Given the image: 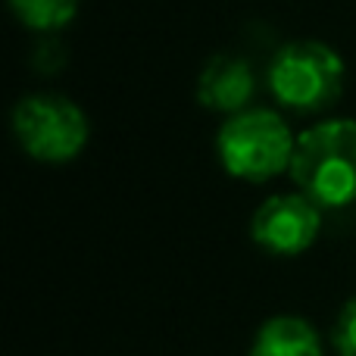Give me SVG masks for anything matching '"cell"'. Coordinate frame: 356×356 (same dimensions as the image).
Returning <instances> with one entry per match:
<instances>
[{
	"mask_svg": "<svg viewBox=\"0 0 356 356\" xmlns=\"http://www.w3.org/2000/svg\"><path fill=\"white\" fill-rule=\"evenodd\" d=\"M288 175L322 209L356 203V119H325L300 131Z\"/></svg>",
	"mask_w": 356,
	"mask_h": 356,
	"instance_id": "cell-1",
	"label": "cell"
},
{
	"mask_svg": "<svg viewBox=\"0 0 356 356\" xmlns=\"http://www.w3.org/2000/svg\"><path fill=\"white\" fill-rule=\"evenodd\" d=\"M294 144L297 135L275 110L253 106L228 116L216 135V156L232 178L263 184L291 169Z\"/></svg>",
	"mask_w": 356,
	"mask_h": 356,
	"instance_id": "cell-2",
	"label": "cell"
},
{
	"mask_svg": "<svg viewBox=\"0 0 356 356\" xmlns=\"http://www.w3.org/2000/svg\"><path fill=\"white\" fill-rule=\"evenodd\" d=\"M344 79L341 54L322 41H291L269 63V91L294 113H322L334 106Z\"/></svg>",
	"mask_w": 356,
	"mask_h": 356,
	"instance_id": "cell-3",
	"label": "cell"
},
{
	"mask_svg": "<svg viewBox=\"0 0 356 356\" xmlns=\"http://www.w3.org/2000/svg\"><path fill=\"white\" fill-rule=\"evenodd\" d=\"M13 135L31 160L60 166L85 150L91 129L75 100L63 94H29L13 110Z\"/></svg>",
	"mask_w": 356,
	"mask_h": 356,
	"instance_id": "cell-4",
	"label": "cell"
},
{
	"mask_svg": "<svg viewBox=\"0 0 356 356\" xmlns=\"http://www.w3.org/2000/svg\"><path fill=\"white\" fill-rule=\"evenodd\" d=\"M322 232V207L307 194H275L259 203L250 219V238L272 257H300Z\"/></svg>",
	"mask_w": 356,
	"mask_h": 356,
	"instance_id": "cell-5",
	"label": "cell"
},
{
	"mask_svg": "<svg viewBox=\"0 0 356 356\" xmlns=\"http://www.w3.org/2000/svg\"><path fill=\"white\" fill-rule=\"evenodd\" d=\"M253 91H257V79H253L250 63L232 54L213 56L197 79V100L207 110L228 113V116L250 110L247 104L253 100Z\"/></svg>",
	"mask_w": 356,
	"mask_h": 356,
	"instance_id": "cell-6",
	"label": "cell"
},
{
	"mask_svg": "<svg viewBox=\"0 0 356 356\" xmlns=\"http://www.w3.org/2000/svg\"><path fill=\"white\" fill-rule=\"evenodd\" d=\"M250 356H325L322 338L300 316H275L257 332Z\"/></svg>",
	"mask_w": 356,
	"mask_h": 356,
	"instance_id": "cell-7",
	"label": "cell"
},
{
	"mask_svg": "<svg viewBox=\"0 0 356 356\" xmlns=\"http://www.w3.org/2000/svg\"><path fill=\"white\" fill-rule=\"evenodd\" d=\"M10 10L25 29L54 35L79 16V0H10Z\"/></svg>",
	"mask_w": 356,
	"mask_h": 356,
	"instance_id": "cell-8",
	"label": "cell"
},
{
	"mask_svg": "<svg viewBox=\"0 0 356 356\" xmlns=\"http://www.w3.org/2000/svg\"><path fill=\"white\" fill-rule=\"evenodd\" d=\"M332 344L338 356H356V300H350L341 309L332 332Z\"/></svg>",
	"mask_w": 356,
	"mask_h": 356,
	"instance_id": "cell-9",
	"label": "cell"
}]
</instances>
